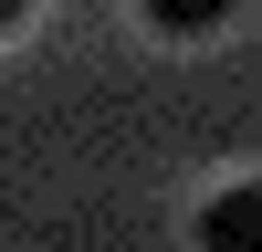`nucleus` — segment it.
Listing matches in <instances>:
<instances>
[{
	"label": "nucleus",
	"instance_id": "nucleus-1",
	"mask_svg": "<svg viewBox=\"0 0 262 252\" xmlns=\"http://www.w3.org/2000/svg\"><path fill=\"white\" fill-rule=\"evenodd\" d=\"M200 252H262V179H231L200 200Z\"/></svg>",
	"mask_w": 262,
	"mask_h": 252
},
{
	"label": "nucleus",
	"instance_id": "nucleus-3",
	"mask_svg": "<svg viewBox=\"0 0 262 252\" xmlns=\"http://www.w3.org/2000/svg\"><path fill=\"white\" fill-rule=\"evenodd\" d=\"M21 11H32V0H0V32H11V21H21Z\"/></svg>",
	"mask_w": 262,
	"mask_h": 252
},
{
	"label": "nucleus",
	"instance_id": "nucleus-2",
	"mask_svg": "<svg viewBox=\"0 0 262 252\" xmlns=\"http://www.w3.org/2000/svg\"><path fill=\"white\" fill-rule=\"evenodd\" d=\"M147 21H158V32H221L231 11H242V0H137Z\"/></svg>",
	"mask_w": 262,
	"mask_h": 252
}]
</instances>
